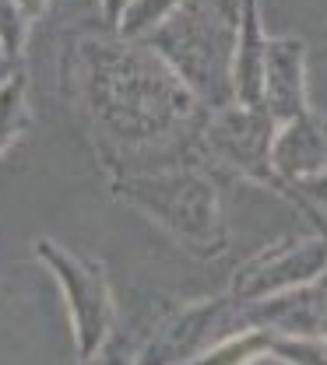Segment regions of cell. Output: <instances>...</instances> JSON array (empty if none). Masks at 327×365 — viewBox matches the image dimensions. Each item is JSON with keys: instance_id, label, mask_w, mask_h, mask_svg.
I'll return each mask as SVG.
<instances>
[{"instance_id": "6da1fadb", "label": "cell", "mask_w": 327, "mask_h": 365, "mask_svg": "<svg viewBox=\"0 0 327 365\" xmlns=\"http://www.w3.org/2000/svg\"><path fill=\"white\" fill-rule=\"evenodd\" d=\"M39 257L46 260V267L56 274L67 309L74 319V341H78V355L95 359L109 337V323H113V306H109V288L106 277L99 271V264L78 260L67 250L39 242Z\"/></svg>"}, {"instance_id": "7a4b0ae2", "label": "cell", "mask_w": 327, "mask_h": 365, "mask_svg": "<svg viewBox=\"0 0 327 365\" xmlns=\"http://www.w3.org/2000/svg\"><path fill=\"white\" fill-rule=\"evenodd\" d=\"M25 113H21V81L0 88V151L7 148V140L21 130Z\"/></svg>"}]
</instances>
